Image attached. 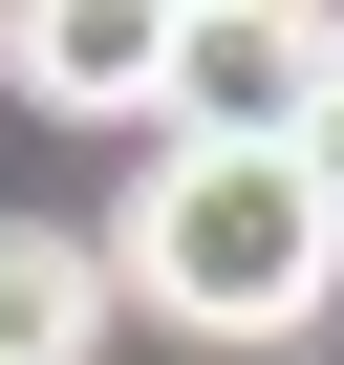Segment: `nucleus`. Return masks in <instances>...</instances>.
<instances>
[{
    "label": "nucleus",
    "instance_id": "nucleus-1",
    "mask_svg": "<svg viewBox=\"0 0 344 365\" xmlns=\"http://www.w3.org/2000/svg\"><path fill=\"white\" fill-rule=\"evenodd\" d=\"M108 301L194 322V344H301L344 301V237L301 194V150H151V194L108 237Z\"/></svg>",
    "mask_w": 344,
    "mask_h": 365
},
{
    "label": "nucleus",
    "instance_id": "nucleus-2",
    "mask_svg": "<svg viewBox=\"0 0 344 365\" xmlns=\"http://www.w3.org/2000/svg\"><path fill=\"white\" fill-rule=\"evenodd\" d=\"M301 108H323V22H280V0H172V86H151L172 150H301Z\"/></svg>",
    "mask_w": 344,
    "mask_h": 365
},
{
    "label": "nucleus",
    "instance_id": "nucleus-3",
    "mask_svg": "<svg viewBox=\"0 0 344 365\" xmlns=\"http://www.w3.org/2000/svg\"><path fill=\"white\" fill-rule=\"evenodd\" d=\"M0 86L65 108V129H151V86H172V0H22V22H0Z\"/></svg>",
    "mask_w": 344,
    "mask_h": 365
},
{
    "label": "nucleus",
    "instance_id": "nucleus-4",
    "mask_svg": "<svg viewBox=\"0 0 344 365\" xmlns=\"http://www.w3.org/2000/svg\"><path fill=\"white\" fill-rule=\"evenodd\" d=\"M86 322H108V237L0 215V365H86Z\"/></svg>",
    "mask_w": 344,
    "mask_h": 365
},
{
    "label": "nucleus",
    "instance_id": "nucleus-5",
    "mask_svg": "<svg viewBox=\"0 0 344 365\" xmlns=\"http://www.w3.org/2000/svg\"><path fill=\"white\" fill-rule=\"evenodd\" d=\"M301 194H323V237H344V86L301 108Z\"/></svg>",
    "mask_w": 344,
    "mask_h": 365
}]
</instances>
